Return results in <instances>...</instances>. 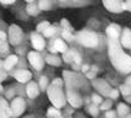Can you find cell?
I'll return each instance as SVG.
<instances>
[{"instance_id": "21", "label": "cell", "mask_w": 131, "mask_h": 118, "mask_svg": "<svg viewBox=\"0 0 131 118\" xmlns=\"http://www.w3.org/2000/svg\"><path fill=\"white\" fill-rule=\"evenodd\" d=\"M48 26H50V23H48L47 21H43V22H41V23H38V25H37V27H36L37 32H43Z\"/></svg>"}, {"instance_id": "23", "label": "cell", "mask_w": 131, "mask_h": 118, "mask_svg": "<svg viewBox=\"0 0 131 118\" xmlns=\"http://www.w3.org/2000/svg\"><path fill=\"white\" fill-rule=\"evenodd\" d=\"M48 114H50V116H58V114H59V112H58V111L52 110V108H51V110L48 111Z\"/></svg>"}, {"instance_id": "33", "label": "cell", "mask_w": 131, "mask_h": 118, "mask_svg": "<svg viewBox=\"0 0 131 118\" xmlns=\"http://www.w3.org/2000/svg\"><path fill=\"white\" fill-rule=\"evenodd\" d=\"M59 118H61V117H59Z\"/></svg>"}, {"instance_id": "1", "label": "cell", "mask_w": 131, "mask_h": 118, "mask_svg": "<svg viewBox=\"0 0 131 118\" xmlns=\"http://www.w3.org/2000/svg\"><path fill=\"white\" fill-rule=\"evenodd\" d=\"M109 53L114 65H116L120 70L123 71L131 70V59L123 52L119 43V38L109 37Z\"/></svg>"}, {"instance_id": "4", "label": "cell", "mask_w": 131, "mask_h": 118, "mask_svg": "<svg viewBox=\"0 0 131 118\" xmlns=\"http://www.w3.org/2000/svg\"><path fill=\"white\" fill-rule=\"evenodd\" d=\"M48 95L51 97V101L53 102L54 106L57 107H62L64 105V97H63V94L61 91V88L56 85H52L50 90H48Z\"/></svg>"}, {"instance_id": "25", "label": "cell", "mask_w": 131, "mask_h": 118, "mask_svg": "<svg viewBox=\"0 0 131 118\" xmlns=\"http://www.w3.org/2000/svg\"><path fill=\"white\" fill-rule=\"evenodd\" d=\"M1 4H5V5H9V4H13L15 3V0H0Z\"/></svg>"}, {"instance_id": "15", "label": "cell", "mask_w": 131, "mask_h": 118, "mask_svg": "<svg viewBox=\"0 0 131 118\" xmlns=\"http://www.w3.org/2000/svg\"><path fill=\"white\" fill-rule=\"evenodd\" d=\"M0 118H9V108L3 98H0Z\"/></svg>"}, {"instance_id": "8", "label": "cell", "mask_w": 131, "mask_h": 118, "mask_svg": "<svg viewBox=\"0 0 131 118\" xmlns=\"http://www.w3.org/2000/svg\"><path fill=\"white\" fill-rule=\"evenodd\" d=\"M24 108H25V102L22 101L21 98H16V100H14V102L11 105V110H13V114H14V116L21 114Z\"/></svg>"}, {"instance_id": "2", "label": "cell", "mask_w": 131, "mask_h": 118, "mask_svg": "<svg viewBox=\"0 0 131 118\" xmlns=\"http://www.w3.org/2000/svg\"><path fill=\"white\" fill-rule=\"evenodd\" d=\"M77 41L85 47H96L98 46V35L92 31H80L77 35Z\"/></svg>"}, {"instance_id": "7", "label": "cell", "mask_w": 131, "mask_h": 118, "mask_svg": "<svg viewBox=\"0 0 131 118\" xmlns=\"http://www.w3.org/2000/svg\"><path fill=\"white\" fill-rule=\"evenodd\" d=\"M31 42H32V47L37 51H42L45 48V46H46L43 37L41 35H38V33H32L31 35Z\"/></svg>"}, {"instance_id": "31", "label": "cell", "mask_w": 131, "mask_h": 118, "mask_svg": "<svg viewBox=\"0 0 131 118\" xmlns=\"http://www.w3.org/2000/svg\"><path fill=\"white\" fill-rule=\"evenodd\" d=\"M0 91H1V86H0Z\"/></svg>"}, {"instance_id": "24", "label": "cell", "mask_w": 131, "mask_h": 118, "mask_svg": "<svg viewBox=\"0 0 131 118\" xmlns=\"http://www.w3.org/2000/svg\"><path fill=\"white\" fill-rule=\"evenodd\" d=\"M0 41H6V33L4 31H0Z\"/></svg>"}, {"instance_id": "5", "label": "cell", "mask_w": 131, "mask_h": 118, "mask_svg": "<svg viewBox=\"0 0 131 118\" xmlns=\"http://www.w3.org/2000/svg\"><path fill=\"white\" fill-rule=\"evenodd\" d=\"M103 4L110 12H121L126 10V4L123 0H103Z\"/></svg>"}, {"instance_id": "16", "label": "cell", "mask_w": 131, "mask_h": 118, "mask_svg": "<svg viewBox=\"0 0 131 118\" xmlns=\"http://www.w3.org/2000/svg\"><path fill=\"white\" fill-rule=\"evenodd\" d=\"M27 95L30 97H36L38 95V88H37V85L35 82H30L29 86H27Z\"/></svg>"}, {"instance_id": "9", "label": "cell", "mask_w": 131, "mask_h": 118, "mask_svg": "<svg viewBox=\"0 0 131 118\" xmlns=\"http://www.w3.org/2000/svg\"><path fill=\"white\" fill-rule=\"evenodd\" d=\"M15 78L19 81H21V82H25V81H27L31 79V73H30L29 70L21 69V70H17V71L15 73Z\"/></svg>"}, {"instance_id": "17", "label": "cell", "mask_w": 131, "mask_h": 118, "mask_svg": "<svg viewBox=\"0 0 131 118\" xmlns=\"http://www.w3.org/2000/svg\"><path fill=\"white\" fill-rule=\"evenodd\" d=\"M51 7H52L51 0H40L38 1V9L42 10V11H48V10H51Z\"/></svg>"}, {"instance_id": "12", "label": "cell", "mask_w": 131, "mask_h": 118, "mask_svg": "<svg viewBox=\"0 0 131 118\" xmlns=\"http://www.w3.org/2000/svg\"><path fill=\"white\" fill-rule=\"evenodd\" d=\"M17 60H19V58H17L16 55H9L6 58V60L4 62V68L7 69V70H10V69L17 63Z\"/></svg>"}, {"instance_id": "3", "label": "cell", "mask_w": 131, "mask_h": 118, "mask_svg": "<svg viewBox=\"0 0 131 118\" xmlns=\"http://www.w3.org/2000/svg\"><path fill=\"white\" fill-rule=\"evenodd\" d=\"M24 39V32L17 25H11L9 27V41L13 46L20 44Z\"/></svg>"}, {"instance_id": "29", "label": "cell", "mask_w": 131, "mask_h": 118, "mask_svg": "<svg viewBox=\"0 0 131 118\" xmlns=\"http://www.w3.org/2000/svg\"><path fill=\"white\" fill-rule=\"evenodd\" d=\"M26 118H34V117H26Z\"/></svg>"}, {"instance_id": "10", "label": "cell", "mask_w": 131, "mask_h": 118, "mask_svg": "<svg viewBox=\"0 0 131 118\" xmlns=\"http://www.w3.org/2000/svg\"><path fill=\"white\" fill-rule=\"evenodd\" d=\"M121 44L125 47H131V31L130 28H125L121 36Z\"/></svg>"}, {"instance_id": "19", "label": "cell", "mask_w": 131, "mask_h": 118, "mask_svg": "<svg viewBox=\"0 0 131 118\" xmlns=\"http://www.w3.org/2000/svg\"><path fill=\"white\" fill-rule=\"evenodd\" d=\"M46 62L48 63V64H52V65H59V59L57 57H54V55H48L47 58H46Z\"/></svg>"}, {"instance_id": "13", "label": "cell", "mask_w": 131, "mask_h": 118, "mask_svg": "<svg viewBox=\"0 0 131 118\" xmlns=\"http://www.w3.org/2000/svg\"><path fill=\"white\" fill-rule=\"evenodd\" d=\"M52 48H53L56 52H62V53H64V52H67V44H66L62 39H56Z\"/></svg>"}, {"instance_id": "32", "label": "cell", "mask_w": 131, "mask_h": 118, "mask_svg": "<svg viewBox=\"0 0 131 118\" xmlns=\"http://www.w3.org/2000/svg\"><path fill=\"white\" fill-rule=\"evenodd\" d=\"M61 1H66V0H61Z\"/></svg>"}, {"instance_id": "30", "label": "cell", "mask_w": 131, "mask_h": 118, "mask_svg": "<svg viewBox=\"0 0 131 118\" xmlns=\"http://www.w3.org/2000/svg\"><path fill=\"white\" fill-rule=\"evenodd\" d=\"M73 1H78V0H73Z\"/></svg>"}, {"instance_id": "11", "label": "cell", "mask_w": 131, "mask_h": 118, "mask_svg": "<svg viewBox=\"0 0 131 118\" xmlns=\"http://www.w3.org/2000/svg\"><path fill=\"white\" fill-rule=\"evenodd\" d=\"M106 33L109 37H115V38H119V35H120V26L119 25H110L109 27L106 28Z\"/></svg>"}, {"instance_id": "27", "label": "cell", "mask_w": 131, "mask_h": 118, "mask_svg": "<svg viewBox=\"0 0 131 118\" xmlns=\"http://www.w3.org/2000/svg\"><path fill=\"white\" fill-rule=\"evenodd\" d=\"M46 78H42V80H41V85H42V87H45V85H46Z\"/></svg>"}, {"instance_id": "6", "label": "cell", "mask_w": 131, "mask_h": 118, "mask_svg": "<svg viewBox=\"0 0 131 118\" xmlns=\"http://www.w3.org/2000/svg\"><path fill=\"white\" fill-rule=\"evenodd\" d=\"M29 62L37 70H41L42 66H43V59L41 58V55L36 52H30L29 53Z\"/></svg>"}, {"instance_id": "28", "label": "cell", "mask_w": 131, "mask_h": 118, "mask_svg": "<svg viewBox=\"0 0 131 118\" xmlns=\"http://www.w3.org/2000/svg\"><path fill=\"white\" fill-rule=\"evenodd\" d=\"M25 1H27V3H29V4H30V3H34L35 0H25Z\"/></svg>"}, {"instance_id": "26", "label": "cell", "mask_w": 131, "mask_h": 118, "mask_svg": "<svg viewBox=\"0 0 131 118\" xmlns=\"http://www.w3.org/2000/svg\"><path fill=\"white\" fill-rule=\"evenodd\" d=\"M126 10H130L131 11V0H126Z\"/></svg>"}, {"instance_id": "18", "label": "cell", "mask_w": 131, "mask_h": 118, "mask_svg": "<svg viewBox=\"0 0 131 118\" xmlns=\"http://www.w3.org/2000/svg\"><path fill=\"white\" fill-rule=\"evenodd\" d=\"M56 32H57V28H56V26H51V25H50V26H48L47 28L45 29L42 33H43L45 37H52L53 35H54V33H56Z\"/></svg>"}, {"instance_id": "22", "label": "cell", "mask_w": 131, "mask_h": 118, "mask_svg": "<svg viewBox=\"0 0 131 118\" xmlns=\"http://www.w3.org/2000/svg\"><path fill=\"white\" fill-rule=\"evenodd\" d=\"M7 49H9V46H7L6 41H0V52L4 53V52H6Z\"/></svg>"}, {"instance_id": "14", "label": "cell", "mask_w": 131, "mask_h": 118, "mask_svg": "<svg viewBox=\"0 0 131 118\" xmlns=\"http://www.w3.org/2000/svg\"><path fill=\"white\" fill-rule=\"evenodd\" d=\"M40 11H41V10L38 9V5H36L35 3H30L29 5L26 6V12L29 15H31V16H36V15H38Z\"/></svg>"}, {"instance_id": "20", "label": "cell", "mask_w": 131, "mask_h": 118, "mask_svg": "<svg viewBox=\"0 0 131 118\" xmlns=\"http://www.w3.org/2000/svg\"><path fill=\"white\" fill-rule=\"evenodd\" d=\"M62 36H63V38L67 39V41H73V39H74V36H73L72 31H68V29H63Z\"/></svg>"}]
</instances>
